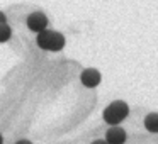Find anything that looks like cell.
<instances>
[{
  "label": "cell",
  "mask_w": 158,
  "mask_h": 144,
  "mask_svg": "<svg viewBox=\"0 0 158 144\" xmlns=\"http://www.w3.org/2000/svg\"><path fill=\"white\" fill-rule=\"evenodd\" d=\"M82 83L87 86V88H94V86H97L100 83V73L97 71V70H94V68H89V70H85V71L82 73Z\"/></svg>",
  "instance_id": "3957f363"
},
{
  "label": "cell",
  "mask_w": 158,
  "mask_h": 144,
  "mask_svg": "<svg viewBox=\"0 0 158 144\" xmlns=\"http://www.w3.org/2000/svg\"><path fill=\"white\" fill-rule=\"evenodd\" d=\"M15 144H32V142H29V141H19V142H15Z\"/></svg>",
  "instance_id": "8fae6325"
},
{
  "label": "cell",
  "mask_w": 158,
  "mask_h": 144,
  "mask_svg": "<svg viewBox=\"0 0 158 144\" xmlns=\"http://www.w3.org/2000/svg\"><path fill=\"white\" fill-rule=\"evenodd\" d=\"M127 114H129L127 103L117 100V102H112L106 110H104V120H106L107 124H110V126H116V124L123 122V120L126 119Z\"/></svg>",
  "instance_id": "6da1fadb"
},
{
  "label": "cell",
  "mask_w": 158,
  "mask_h": 144,
  "mask_svg": "<svg viewBox=\"0 0 158 144\" xmlns=\"http://www.w3.org/2000/svg\"><path fill=\"white\" fill-rule=\"evenodd\" d=\"M126 141V132L121 127H112L106 134V142L107 144H124Z\"/></svg>",
  "instance_id": "277c9868"
},
{
  "label": "cell",
  "mask_w": 158,
  "mask_h": 144,
  "mask_svg": "<svg viewBox=\"0 0 158 144\" xmlns=\"http://www.w3.org/2000/svg\"><path fill=\"white\" fill-rule=\"evenodd\" d=\"M10 36H12V31H10V27H9L7 24L0 26V42L9 41V39H10Z\"/></svg>",
  "instance_id": "ba28073f"
},
{
  "label": "cell",
  "mask_w": 158,
  "mask_h": 144,
  "mask_svg": "<svg viewBox=\"0 0 158 144\" xmlns=\"http://www.w3.org/2000/svg\"><path fill=\"white\" fill-rule=\"evenodd\" d=\"M2 142H4V139H2V136H0V144H2Z\"/></svg>",
  "instance_id": "7c38bea8"
},
{
  "label": "cell",
  "mask_w": 158,
  "mask_h": 144,
  "mask_svg": "<svg viewBox=\"0 0 158 144\" xmlns=\"http://www.w3.org/2000/svg\"><path fill=\"white\" fill-rule=\"evenodd\" d=\"M144 127L150 132H158V114H148L144 119Z\"/></svg>",
  "instance_id": "8992f818"
},
{
  "label": "cell",
  "mask_w": 158,
  "mask_h": 144,
  "mask_svg": "<svg viewBox=\"0 0 158 144\" xmlns=\"http://www.w3.org/2000/svg\"><path fill=\"white\" fill-rule=\"evenodd\" d=\"M49 36H51V31H43L38 34V46L41 49H48V42H49Z\"/></svg>",
  "instance_id": "52a82bcc"
},
{
  "label": "cell",
  "mask_w": 158,
  "mask_h": 144,
  "mask_svg": "<svg viewBox=\"0 0 158 144\" xmlns=\"http://www.w3.org/2000/svg\"><path fill=\"white\" fill-rule=\"evenodd\" d=\"M92 144H107V142H106V141H94Z\"/></svg>",
  "instance_id": "30bf717a"
},
{
  "label": "cell",
  "mask_w": 158,
  "mask_h": 144,
  "mask_svg": "<svg viewBox=\"0 0 158 144\" xmlns=\"http://www.w3.org/2000/svg\"><path fill=\"white\" fill-rule=\"evenodd\" d=\"M65 46V36L60 34V32L51 31V36H49V42H48V51H60Z\"/></svg>",
  "instance_id": "5b68a950"
},
{
  "label": "cell",
  "mask_w": 158,
  "mask_h": 144,
  "mask_svg": "<svg viewBox=\"0 0 158 144\" xmlns=\"http://www.w3.org/2000/svg\"><path fill=\"white\" fill-rule=\"evenodd\" d=\"M27 27L39 34V32L46 31V27H48V17L41 12H34L27 17Z\"/></svg>",
  "instance_id": "7a4b0ae2"
},
{
  "label": "cell",
  "mask_w": 158,
  "mask_h": 144,
  "mask_svg": "<svg viewBox=\"0 0 158 144\" xmlns=\"http://www.w3.org/2000/svg\"><path fill=\"white\" fill-rule=\"evenodd\" d=\"M2 24H7V17H5L4 12H0V26Z\"/></svg>",
  "instance_id": "9c48e42d"
}]
</instances>
